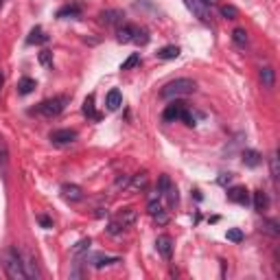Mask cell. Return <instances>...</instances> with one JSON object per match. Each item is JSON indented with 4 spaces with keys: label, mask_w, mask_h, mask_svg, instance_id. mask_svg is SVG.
Here are the masks:
<instances>
[{
    "label": "cell",
    "mask_w": 280,
    "mask_h": 280,
    "mask_svg": "<svg viewBox=\"0 0 280 280\" xmlns=\"http://www.w3.org/2000/svg\"><path fill=\"white\" fill-rule=\"evenodd\" d=\"M79 16H81L79 4H66L57 11V18H79Z\"/></svg>",
    "instance_id": "cell-19"
},
{
    "label": "cell",
    "mask_w": 280,
    "mask_h": 280,
    "mask_svg": "<svg viewBox=\"0 0 280 280\" xmlns=\"http://www.w3.org/2000/svg\"><path fill=\"white\" fill-rule=\"evenodd\" d=\"M2 81H4V79H2V73H0V90H2Z\"/></svg>",
    "instance_id": "cell-44"
},
{
    "label": "cell",
    "mask_w": 280,
    "mask_h": 280,
    "mask_svg": "<svg viewBox=\"0 0 280 280\" xmlns=\"http://www.w3.org/2000/svg\"><path fill=\"white\" fill-rule=\"evenodd\" d=\"M232 40H234V44H239V46H245L247 44V31L245 29H234Z\"/></svg>",
    "instance_id": "cell-30"
},
{
    "label": "cell",
    "mask_w": 280,
    "mask_h": 280,
    "mask_svg": "<svg viewBox=\"0 0 280 280\" xmlns=\"http://www.w3.org/2000/svg\"><path fill=\"white\" fill-rule=\"evenodd\" d=\"M197 88V83L188 77H182V79H175V81H169L164 88L160 90V96L162 99H177V96H186V94H193Z\"/></svg>",
    "instance_id": "cell-2"
},
{
    "label": "cell",
    "mask_w": 280,
    "mask_h": 280,
    "mask_svg": "<svg viewBox=\"0 0 280 280\" xmlns=\"http://www.w3.org/2000/svg\"><path fill=\"white\" fill-rule=\"evenodd\" d=\"M160 210H162V203H160V200H151L149 203H147V212H149L151 217L158 215Z\"/></svg>",
    "instance_id": "cell-36"
},
{
    "label": "cell",
    "mask_w": 280,
    "mask_h": 280,
    "mask_svg": "<svg viewBox=\"0 0 280 280\" xmlns=\"http://www.w3.org/2000/svg\"><path fill=\"white\" fill-rule=\"evenodd\" d=\"M22 265H24V274H27V278H40L38 263H35L33 254H24V256H22Z\"/></svg>",
    "instance_id": "cell-13"
},
{
    "label": "cell",
    "mask_w": 280,
    "mask_h": 280,
    "mask_svg": "<svg viewBox=\"0 0 280 280\" xmlns=\"http://www.w3.org/2000/svg\"><path fill=\"white\" fill-rule=\"evenodd\" d=\"M241 158H243V164L249 166V169H254V166L261 164V154H258V151H254V149H245L241 154Z\"/></svg>",
    "instance_id": "cell-15"
},
{
    "label": "cell",
    "mask_w": 280,
    "mask_h": 280,
    "mask_svg": "<svg viewBox=\"0 0 280 280\" xmlns=\"http://www.w3.org/2000/svg\"><path fill=\"white\" fill-rule=\"evenodd\" d=\"M40 64L53 66V53H50V50H42V53H40Z\"/></svg>",
    "instance_id": "cell-37"
},
{
    "label": "cell",
    "mask_w": 280,
    "mask_h": 280,
    "mask_svg": "<svg viewBox=\"0 0 280 280\" xmlns=\"http://www.w3.org/2000/svg\"><path fill=\"white\" fill-rule=\"evenodd\" d=\"M263 232H267L269 237H280V223L274 221V219H267L263 223Z\"/></svg>",
    "instance_id": "cell-25"
},
{
    "label": "cell",
    "mask_w": 280,
    "mask_h": 280,
    "mask_svg": "<svg viewBox=\"0 0 280 280\" xmlns=\"http://www.w3.org/2000/svg\"><path fill=\"white\" fill-rule=\"evenodd\" d=\"M105 105H108L110 112H116L123 105V94L119 92V90H110L108 92V99H105Z\"/></svg>",
    "instance_id": "cell-14"
},
{
    "label": "cell",
    "mask_w": 280,
    "mask_h": 280,
    "mask_svg": "<svg viewBox=\"0 0 280 280\" xmlns=\"http://www.w3.org/2000/svg\"><path fill=\"white\" fill-rule=\"evenodd\" d=\"M184 110H186V103H182V101H173L169 108L164 110L162 119H164L166 123H175V120H182V114H184Z\"/></svg>",
    "instance_id": "cell-6"
},
{
    "label": "cell",
    "mask_w": 280,
    "mask_h": 280,
    "mask_svg": "<svg viewBox=\"0 0 280 280\" xmlns=\"http://www.w3.org/2000/svg\"><path fill=\"white\" fill-rule=\"evenodd\" d=\"M228 200L234 201V203H241V206H247V203H249L247 188L245 186H232V188H228Z\"/></svg>",
    "instance_id": "cell-8"
},
{
    "label": "cell",
    "mask_w": 280,
    "mask_h": 280,
    "mask_svg": "<svg viewBox=\"0 0 280 280\" xmlns=\"http://www.w3.org/2000/svg\"><path fill=\"white\" fill-rule=\"evenodd\" d=\"M219 11H221V16L228 18V20H237L239 18V9L234 7V4H223Z\"/></svg>",
    "instance_id": "cell-31"
},
{
    "label": "cell",
    "mask_w": 280,
    "mask_h": 280,
    "mask_svg": "<svg viewBox=\"0 0 280 280\" xmlns=\"http://www.w3.org/2000/svg\"><path fill=\"white\" fill-rule=\"evenodd\" d=\"M83 114L88 116V119H96V120L101 119V116L94 112V96H92V94H90L88 99H85V103H83Z\"/></svg>",
    "instance_id": "cell-26"
},
{
    "label": "cell",
    "mask_w": 280,
    "mask_h": 280,
    "mask_svg": "<svg viewBox=\"0 0 280 280\" xmlns=\"http://www.w3.org/2000/svg\"><path fill=\"white\" fill-rule=\"evenodd\" d=\"M134 44H138V46H145V44H149V33L145 31V29H138L136 27L134 31V40H131Z\"/></svg>",
    "instance_id": "cell-29"
},
{
    "label": "cell",
    "mask_w": 280,
    "mask_h": 280,
    "mask_svg": "<svg viewBox=\"0 0 280 280\" xmlns=\"http://www.w3.org/2000/svg\"><path fill=\"white\" fill-rule=\"evenodd\" d=\"M127 184H129V177H127V175H120V177H116V188H120V186H127Z\"/></svg>",
    "instance_id": "cell-42"
},
{
    "label": "cell",
    "mask_w": 280,
    "mask_h": 280,
    "mask_svg": "<svg viewBox=\"0 0 280 280\" xmlns=\"http://www.w3.org/2000/svg\"><path fill=\"white\" fill-rule=\"evenodd\" d=\"M184 4L193 11V16L200 18L203 24H210V20H212V16H210V7H206V4H203L201 0H184Z\"/></svg>",
    "instance_id": "cell-4"
},
{
    "label": "cell",
    "mask_w": 280,
    "mask_h": 280,
    "mask_svg": "<svg viewBox=\"0 0 280 280\" xmlns=\"http://www.w3.org/2000/svg\"><path fill=\"white\" fill-rule=\"evenodd\" d=\"M44 42H48V35L44 33V29L42 27L31 29V33L27 38V44H44Z\"/></svg>",
    "instance_id": "cell-16"
},
{
    "label": "cell",
    "mask_w": 280,
    "mask_h": 280,
    "mask_svg": "<svg viewBox=\"0 0 280 280\" xmlns=\"http://www.w3.org/2000/svg\"><path fill=\"white\" fill-rule=\"evenodd\" d=\"M226 237H228V241H232V243H241L243 241V232L239 230V228H230V230L226 232Z\"/></svg>",
    "instance_id": "cell-34"
},
{
    "label": "cell",
    "mask_w": 280,
    "mask_h": 280,
    "mask_svg": "<svg viewBox=\"0 0 280 280\" xmlns=\"http://www.w3.org/2000/svg\"><path fill=\"white\" fill-rule=\"evenodd\" d=\"M99 18H101V22L103 24H120L125 16H123L120 9H108V11H103Z\"/></svg>",
    "instance_id": "cell-12"
},
{
    "label": "cell",
    "mask_w": 280,
    "mask_h": 280,
    "mask_svg": "<svg viewBox=\"0 0 280 280\" xmlns=\"http://www.w3.org/2000/svg\"><path fill=\"white\" fill-rule=\"evenodd\" d=\"M2 267H4V272H7V276L11 280H27L22 256H20V252L16 247H9L7 252L2 254Z\"/></svg>",
    "instance_id": "cell-1"
},
{
    "label": "cell",
    "mask_w": 280,
    "mask_h": 280,
    "mask_svg": "<svg viewBox=\"0 0 280 280\" xmlns=\"http://www.w3.org/2000/svg\"><path fill=\"white\" fill-rule=\"evenodd\" d=\"M267 203H269L267 193H263V191H256V193H254V208H256L258 212H263L265 208H267Z\"/></svg>",
    "instance_id": "cell-23"
},
{
    "label": "cell",
    "mask_w": 280,
    "mask_h": 280,
    "mask_svg": "<svg viewBox=\"0 0 280 280\" xmlns=\"http://www.w3.org/2000/svg\"><path fill=\"white\" fill-rule=\"evenodd\" d=\"M90 245H92V241H90V239H81V241H77V245L73 247V254H75V256H79V254L88 252Z\"/></svg>",
    "instance_id": "cell-32"
},
{
    "label": "cell",
    "mask_w": 280,
    "mask_h": 280,
    "mask_svg": "<svg viewBox=\"0 0 280 280\" xmlns=\"http://www.w3.org/2000/svg\"><path fill=\"white\" fill-rule=\"evenodd\" d=\"M88 261H90V265H92V267L101 269V267H108V265L120 263V258H119V256H108V254H94V256H90Z\"/></svg>",
    "instance_id": "cell-10"
},
{
    "label": "cell",
    "mask_w": 280,
    "mask_h": 280,
    "mask_svg": "<svg viewBox=\"0 0 280 280\" xmlns=\"http://www.w3.org/2000/svg\"><path fill=\"white\" fill-rule=\"evenodd\" d=\"M156 247H158V252H160L162 258L171 261V256H173V239L169 237V234H160V237L156 239Z\"/></svg>",
    "instance_id": "cell-7"
},
{
    "label": "cell",
    "mask_w": 280,
    "mask_h": 280,
    "mask_svg": "<svg viewBox=\"0 0 280 280\" xmlns=\"http://www.w3.org/2000/svg\"><path fill=\"white\" fill-rule=\"evenodd\" d=\"M62 195H64L66 201H73V203L83 200V191H81L77 184H64L62 186Z\"/></svg>",
    "instance_id": "cell-9"
},
{
    "label": "cell",
    "mask_w": 280,
    "mask_h": 280,
    "mask_svg": "<svg viewBox=\"0 0 280 280\" xmlns=\"http://www.w3.org/2000/svg\"><path fill=\"white\" fill-rule=\"evenodd\" d=\"M48 138L53 140V145L66 147V145H73V142L77 140V131L75 129H55V131H50Z\"/></svg>",
    "instance_id": "cell-5"
},
{
    "label": "cell",
    "mask_w": 280,
    "mask_h": 280,
    "mask_svg": "<svg viewBox=\"0 0 280 280\" xmlns=\"http://www.w3.org/2000/svg\"><path fill=\"white\" fill-rule=\"evenodd\" d=\"M258 77H261V83L265 88H274V85H276V70H274L272 66H263Z\"/></svg>",
    "instance_id": "cell-11"
},
{
    "label": "cell",
    "mask_w": 280,
    "mask_h": 280,
    "mask_svg": "<svg viewBox=\"0 0 280 280\" xmlns=\"http://www.w3.org/2000/svg\"><path fill=\"white\" fill-rule=\"evenodd\" d=\"M206 7H215V4H219V0H201Z\"/></svg>",
    "instance_id": "cell-43"
},
{
    "label": "cell",
    "mask_w": 280,
    "mask_h": 280,
    "mask_svg": "<svg viewBox=\"0 0 280 280\" xmlns=\"http://www.w3.org/2000/svg\"><path fill=\"white\" fill-rule=\"evenodd\" d=\"M147 184H149L147 173H138V175H134V180H131V188H134V191H142V188H147Z\"/></svg>",
    "instance_id": "cell-27"
},
{
    "label": "cell",
    "mask_w": 280,
    "mask_h": 280,
    "mask_svg": "<svg viewBox=\"0 0 280 280\" xmlns=\"http://www.w3.org/2000/svg\"><path fill=\"white\" fill-rule=\"evenodd\" d=\"M136 219H138V212H136L134 208H123V210H120V215H119V223L125 228V226H131Z\"/></svg>",
    "instance_id": "cell-17"
},
{
    "label": "cell",
    "mask_w": 280,
    "mask_h": 280,
    "mask_svg": "<svg viewBox=\"0 0 280 280\" xmlns=\"http://www.w3.org/2000/svg\"><path fill=\"white\" fill-rule=\"evenodd\" d=\"M38 221H40V226L46 228V230H48V228H53V219L46 217V215H40V217H38Z\"/></svg>",
    "instance_id": "cell-41"
},
{
    "label": "cell",
    "mask_w": 280,
    "mask_h": 280,
    "mask_svg": "<svg viewBox=\"0 0 280 280\" xmlns=\"http://www.w3.org/2000/svg\"><path fill=\"white\" fill-rule=\"evenodd\" d=\"M162 195L166 197V203H169L171 208H175V206H177V201H180V195H177V188H175V184H171L164 193H162Z\"/></svg>",
    "instance_id": "cell-24"
},
{
    "label": "cell",
    "mask_w": 280,
    "mask_h": 280,
    "mask_svg": "<svg viewBox=\"0 0 280 280\" xmlns=\"http://www.w3.org/2000/svg\"><path fill=\"white\" fill-rule=\"evenodd\" d=\"M138 64H140V55H138V53H131L129 57H127L125 62H123V66H120V70H131L134 66H138Z\"/></svg>",
    "instance_id": "cell-33"
},
{
    "label": "cell",
    "mask_w": 280,
    "mask_h": 280,
    "mask_svg": "<svg viewBox=\"0 0 280 280\" xmlns=\"http://www.w3.org/2000/svg\"><path fill=\"white\" fill-rule=\"evenodd\" d=\"M154 219H156V223H160V226H166V223H169V215H166L164 210H160L158 215H154Z\"/></svg>",
    "instance_id": "cell-40"
},
{
    "label": "cell",
    "mask_w": 280,
    "mask_h": 280,
    "mask_svg": "<svg viewBox=\"0 0 280 280\" xmlns=\"http://www.w3.org/2000/svg\"><path fill=\"white\" fill-rule=\"evenodd\" d=\"M175 57H180V46H175V44L162 46L158 50V59H175Z\"/></svg>",
    "instance_id": "cell-18"
},
{
    "label": "cell",
    "mask_w": 280,
    "mask_h": 280,
    "mask_svg": "<svg viewBox=\"0 0 280 280\" xmlns=\"http://www.w3.org/2000/svg\"><path fill=\"white\" fill-rule=\"evenodd\" d=\"M35 88H38V83H35V79H31V77H22L20 79V83H18V92L20 94H31Z\"/></svg>",
    "instance_id": "cell-21"
},
{
    "label": "cell",
    "mask_w": 280,
    "mask_h": 280,
    "mask_svg": "<svg viewBox=\"0 0 280 280\" xmlns=\"http://www.w3.org/2000/svg\"><path fill=\"white\" fill-rule=\"evenodd\" d=\"M217 184L219 186H230L232 184V173H221V175L217 177Z\"/></svg>",
    "instance_id": "cell-38"
},
{
    "label": "cell",
    "mask_w": 280,
    "mask_h": 280,
    "mask_svg": "<svg viewBox=\"0 0 280 280\" xmlns=\"http://www.w3.org/2000/svg\"><path fill=\"white\" fill-rule=\"evenodd\" d=\"M134 31H136V27H131V24H125V27H120L119 29V42L120 44H129L131 40H134Z\"/></svg>",
    "instance_id": "cell-20"
},
{
    "label": "cell",
    "mask_w": 280,
    "mask_h": 280,
    "mask_svg": "<svg viewBox=\"0 0 280 280\" xmlns=\"http://www.w3.org/2000/svg\"><path fill=\"white\" fill-rule=\"evenodd\" d=\"M7 164H9V149L4 138H0V169L7 171Z\"/></svg>",
    "instance_id": "cell-28"
},
{
    "label": "cell",
    "mask_w": 280,
    "mask_h": 280,
    "mask_svg": "<svg viewBox=\"0 0 280 280\" xmlns=\"http://www.w3.org/2000/svg\"><path fill=\"white\" fill-rule=\"evenodd\" d=\"M171 184H173V182H171V177H169V175H160V180H158V193L162 195V193H164Z\"/></svg>",
    "instance_id": "cell-35"
},
{
    "label": "cell",
    "mask_w": 280,
    "mask_h": 280,
    "mask_svg": "<svg viewBox=\"0 0 280 280\" xmlns=\"http://www.w3.org/2000/svg\"><path fill=\"white\" fill-rule=\"evenodd\" d=\"M269 173H272V180L278 182V177H280V158H278V151H274L272 158H269Z\"/></svg>",
    "instance_id": "cell-22"
},
{
    "label": "cell",
    "mask_w": 280,
    "mask_h": 280,
    "mask_svg": "<svg viewBox=\"0 0 280 280\" xmlns=\"http://www.w3.org/2000/svg\"><path fill=\"white\" fill-rule=\"evenodd\" d=\"M108 232L112 234V237H116V234H120V232H123V226H120L119 221H112L110 226H108Z\"/></svg>",
    "instance_id": "cell-39"
},
{
    "label": "cell",
    "mask_w": 280,
    "mask_h": 280,
    "mask_svg": "<svg viewBox=\"0 0 280 280\" xmlns=\"http://www.w3.org/2000/svg\"><path fill=\"white\" fill-rule=\"evenodd\" d=\"M66 105H68V96H53V99H46L42 101V103L38 105V112L42 116H48V119H53V116H59L62 112L66 110Z\"/></svg>",
    "instance_id": "cell-3"
}]
</instances>
